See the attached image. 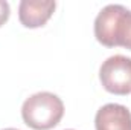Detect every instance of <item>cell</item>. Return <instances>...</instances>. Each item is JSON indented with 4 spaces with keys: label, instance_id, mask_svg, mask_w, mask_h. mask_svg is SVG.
Wrapping results in <instances>:
<instances>
[{
    "label": "cell",
    "instance_id": "1",
    "mask_svg": "<svg viewBox=\"0 0 131 130\" xmlns=\"http://www.w3.org/2000/svg\"><path fill=\"white\" fill-rule=\"evenodd\" d=\"M95 37L107 48L131 51V11L122 5H107L95 18Z\"/></svg>",
    "mask_w": 131,
    "mask_h": 130
},
{
    "label": "cell",
    "instance_id": "2",
    "mask_svg": "<svg viewBox=\"0 0 131 130\" xmlns=\"http://www.w3.org/2000/svg\"><path fill=\"white\" fill-rule=\"evenodd\" d=\"M64 115L61 98L52 92H38L28 98L21 106V118L34 130H50L57 127Z\"/></svg>",
    "mask_w": 131,
    "mask_h": 130
},
{
    "label": "cell",
    "instance_id": "3",
    "mask_svg": "<svg viewBox=\"0 0 131 130\" xmlns=\"http://www.w3.org/2000/svg\"><path fill=\"white\" fill-rule=\"evenodd\" d=\"M102 87L114 95L131 94V58L125 55L108 57L99 69Z\"/></svg>",
    "mask_w": 131,
    "mask_h": 130
},
{
    "label": "cell",
    "instance_id": "4",
    "mask_svg": "<svg viewBox=\"0 0 131 130\" xmlns=\"http://www.w3.org/2000/svg\"><path fill=\"white\" fill-rule=\"evenodd\" d=\"M55 8L53 0H21L18 5L20 23L29 29L41 28L53 15Z\"/></svg>",
    "mask_w": 131,
    "mask_h": 130
},
{
    "label": "cell",
    "instance_id": "5",
    "mask_svg": "<svg viewBox=\"0 0 131 130\" xmlns=\"http://www.w3.org/2000/svg\"><path fill=\"white\" fill-rule=\"evenodd\" d=\"M96 130H131V112L122 104L110 103L96 112Z\"/></svg>",
    "mask_w": 131,
    "mask_h": 130
},
{
    "label": "cell",
    "instance_id": "6",
    "mask_svg": "<svg viewBox=\"0 0 131 130\" xmlns=\"http://www.w3.org/2000/svg\"><path fill=\"white\" fill-rule=\"evenodd\" d=\"M9 14H11L9 3H8V2H5V0H0V28L8 22Z\"/></svg>",
    "mask_w": 131,
    "mask_h": 130
},
{
    "label": "cell",
    "instance_id": "7",
    "mask_svg": "<svg viewBox=\"0 0 131 130\" xmlns=\"http://www.w3.org/2000/svg\"><path fill=\"white\" fill-rule=\"evenodd\" d=\"M3 130H17V129H3Z\"/></svg>",
    "mask_w": 131,
    "mask_h": 130
},
{
    "label": "cell",
    "instance_id": "8",
    "mask_svg": "<svg viewBox=\"0 0 131 130\" xmlns=\"http://www.w3.org/2000/svg\"><path fill=\"white\" fill-rule=\"evenodd\" d=\"M67 130H73V129H67Z\"/></svg>",
    "mask_w": 131,
    "mask_h": 130
}]
</instances>
